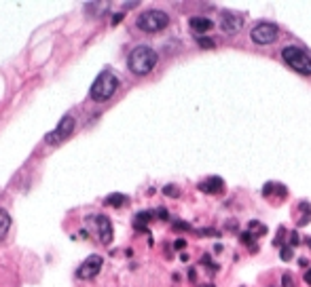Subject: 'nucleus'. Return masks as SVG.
Returning <instances> with one entry per match:
<instances>
[{
    "label": "nucleus",
    "mask_w": 311,
    "mask_h": 287,
    "mask_svg": "<svg viewBox=\"0 0 311 287\" xmlns=\"http://www.w3.org/2000/svg\"><path fill=\"white\" fill-rule=\"evenodd\" d=\"M163 194H167V196H171V199H176V196H180V190H178V186H165L163 188Z\"/></svg>",
    "instance_id": "obj_21"
},
{
    "label": "nucleus",
    "mask_w": 311,
    "mask_h": 287,
    "mask_svg": "<svg viewBox=\"0 0 311 287\" xmlns=\"http://www.w3.org/2000/svg\"><path fill=\"white\" fill-rule=\"evenodd\" d=\"M127 66L135 76H144L157 66V53H154L150 47H144V45L135 47L127 57Z\"/></svg>",
    "instance_id": "obj_1"
},
{
    "label": "nucleus",
    "mask_w": 311,
    "mask_h": 287,
    "mask_svg": "<svg viewBox=\"0 0 311 287\" xmlns=\"http://www.w3.org/2000/svg\"><path fill=\"white\" fill-rule=\"evenodd\" d=\"M171 226H174V230H178V232H186V230H193V228H191V224H188V222H180V220H176V222L171 224Z\"/></svg>",
    "instance_id": "obj_22"
},
{
    "label": "nucleus",
    "mask_w": 311,
    "mask_h": 287,
    "mask_svg": "<svg viewBox=\"0 0 311 287\" xmlns=\"http://www.w3.org/2000/svg\"><path fill=\"white\" fill-rule=\"evenodd\" d=\"M157 218H159V220H167V218H169V215H167V209H163V207L157 209Z\"/></svg>",
    "instance_id": "obj_26"
},
{
    "label": "nucleus",
    "mask_w": 311,
    "mask_h": 287,
    "mask_svg": "<svg viewBox=\"0 0 311 287\" xmlns=\"http://www.w3.org/2000/svg\"><path fill=\"white\" fill-rule=\"evenodd\" d=\"M87 222L93 224V232H95V237L100 239V243L110 245V241H112V224H110V220L106 218V215H102V213L100 215H89Z\"/></svg>",
    "instance_id": "obj_7"
},
{
    "label": "nucleus",
    "mask_w": 311,
    "mask_h": 287,
    "mask_svg": "<svg viewBox=\"0 0 311 287\" xmlns=\"http://www.w3.org/2000/svg\"><path fill=\"white\" fill-rule=\"evenodd\" d=\"M184 247H186V241H184V239H178V241L174 243V249H178V251H182Z\"/></svg>",
    "instance_id": "obj_27"
},
{
    "label": "nucleus",
    "mask_w": 311,
    "mask_h": 287,
    "mask_svg": "<svg viewBox=\"0 0 311 287\" xmlns=\"http://www.w3.org/2000/svg\"><path fill=\"white\" fill-rule=\"evenodd\" d=\"M282 59L295 72H299V74L311 76V55L305 49H301L297 45H288L282 49Z\"/></svg>",
    "instance_id": "obj_3"
},
{
    "label": "nucleus",
    "mask_w": 311,
    "mask_h": 287,
    "mask_svg": "<svg viewBox=\"0 0 311 287\" xmlns=\"http://www.w3.org/2000/svg\"><path fill=\"white\" fill-rule=\"evenodd\" d=\"M241 243H246L248 247H250V251H256V241H254V235H252V232H248V230H244V232H241Z\"/></svg>",
    "instance_id": "obj_17"
},
{
    "label": "nucleus",
    "mask_w": 311,
    "mask_h": 287,
    "mask_svg": "<svg viewBox=\"0 0 311 287\" xmlns=\"http://www.w3.org/2000/svg\"><path fill=\"white\" fill-rule=\"evenodd\" d=\"M218 26L224 34H237L241 28H244V15L237 11H222Z\"/></svg>",
    "instance_id": "obj_8"
},
{
    "label": "nucleus",
    "mask_w": 311,
    "mask_h": 287,
    "mask_svg": "<svg viewBox=\"0 0 311 287\" xmlns=\"http://www.w3.org/2000/svg\"><path fill=\"white\" fill-rule=\"evenodd\" d=\"M292 256H295V249H292L290 245H284L282 251H280V258H282L284 262H288V260H292Z\"/></svg>",
    "instance_id": "obj_19"
},
{
    "label": "nucleus",
    "mask_w": 311,
    "mask_h": 287,
    "mask_svg": "<svg viewBox=\"0 0 311 287\" xmlns=\"http://www.w3.org/2000/svg\"><path fill=\"white\" fill-rule=\"evenodd\" d=\"M74 127H76L74 118H72L70 114H66V116L60 120L57 127H55L53 131H51V133H47V135H45V141L49 144V146H60V144H62L64 139H68V137L72 135Z\"/></svg>",
    "instance_id": "obj_5"
},
{
    "label": "nucleus",
    "mask_w": 311,
    "mask_h": 287,
    "mask_svg": "<svg viewBox=\"0 0 311 287\" xmlns=\"http://www.w3.org/2000/svg\"><path fill=\"white\" fill-rule=\"evenodd\" d=\"M154 218V213L152 211H140V213H135V218H133V226L135 230H140V232H146V224Z\"/></svg>",
    "instance_id": "obj_12"
},
{
    "label": "nucleus",
    "mask_w": 311,
    "mask_h": 287,
    "mask_svg": "<svg viewBox=\"0 0 311 287\" xmlns=\"http://www.w3.org/2000/svg\"><path fill=\"white\" fill-rule=\"evenodd\" d=\"M197 45L201 49H214V40L212 38H201V36H197Z\"/></svg>",
    "instance_id": "obj_23"
},
{
    "label": "nucleus",
    "mask_w": 311,
    "mask_h": 287,
    "mask_svg": "<svg viewBox=\"0 0 311 287\" xmlns=\"http://www.w3.org/2000/svg\"><path fill=\"white\" fill-rule=\"evenodd\" d=\"M250 38L254 45H271L275 38H278V26L275 24H269V22H261V24H256L250 32Z\"/></svg>",
    "instance_id": "obj_6"
},
{
    "label": "nucleus",
    "mask_w": 311,
    "mask_h": 287,
    "mask_svg": "<svg viewBox=\"0 0 311 287\" xmlns=\"http://www.w3.org/2000/svg\"><path fill=\"white\" fill-rule=\"evenodd\" d=\"M9 228H11V215H9L5 209H0V241L7 237Z\"/></svg>",
    "instance_id": "obj_14"
},
{
    "label": "nucleus",
    "mask_w": 311,
    "mask_h": 287,
    "mask_svg": "<svg viewBox=\"0 0 311 287\" xmlns=\"http://www.w3.org/2000/svg\"><path fill=\"white\" fill-rule=\"evenodd\" d=\"M119 89V78L112 74V72L104 70L102 74H98V78L93 80L91 89H89V97L93 101H108Z\"/></svg>",
    "instance_id": "obj_2"
},
{
    "label": "nucleus",
    "mask_w": 311,
    "mask_h": 287,
    "mask_svg": "<svg viewBox=\"0 0 311 287\" xmlns=\"http://www.w3.org/2000/svg\"><path fill=\"white\" fill-rule=\"evenodd\" d=\"M135 26L140 28L142 32H161L163 28L169 26V15L161 9H148L144 13L138 15V19H135Z\"/></svg>",
    "instance_id": "obj_4"
},
{
    "label": "nucleus",
    "mask_w": 311,
    "mask_h": 287,
    "mask_svg": "<svg viewBox=\"0 0 311 287\" xmlns=\"http://www.w3.org/2000/svg\"><path fill=\"white\" fill-rule=\"evenodd\" d=\"M121 19H123V13H116V15L112 17V24H119Z\"/></svg>",
    "instance_id": "obj_28"
},
{
    "label": "nucleus",
    "mask_w": 311,
    "mask_h": 287,
    "mask_svg": "<svg viewBox=\"0 0 311 287\" xmlns=\"http://www.w3.org/2000/svg\"><path fill=\"white\" fill-rule=\"evenodd\" d=\"M299 211H301L303 215L297 220V226H307V224L311 222V207H309V203H307V201H301V203H299Z\"/></svg>",
    "instance_id": "obj_13"
},
{
    "label": "nucleus",
    "mask_w": 311,
    "mask_h": 287,
    "mask_svg": "<svg viewBox=\"0 0 311 287\" xmlns=\"http://www.w3.org/2000/svg\"><path fill=\"white\" fill-rule=\"evenodd\" d=\"M203 287H214V285H203Z\"/></svg>",
    "instance_id": "obj_31"
},
{
    "label": "nucleus",
    "mask_w": 311,
    "mask_h": 287,
    "mask_svg": "<svg viewBox=\"0 0 311 287\" xmlns=\"http://www.w3.org/2000/svg\"><path fill=\"white\" fill-rule=\"evenodd\" d=\"M188 28L197 34H203L207 30H212L214 24H212V19H207V17H191V19H188Z\"/></svg>",
    "instance_id": "obj_11"
},
{
    "label": "nucleus",
    "mask_w": 311,
    "mask_h": 287,
    "mask_svg": "<svg viewBox=\"0 0 311 287\" xmlns=\"http://www.w3.org/2000/svg\"><path fill=\"white\" fill-rule=\"evenodd\" d=\"M284 287H295V277H292L290 273L284 275Z\"/></svg>",
    "instance_id": "obj_25"
},
{
    "label": "nucleus",
    "mask_w": 311,
    "mask_h": 287,
    "mask_svg": "<svg viewBox=\"0 0 311 287\" xmlns=\"http://www.w3.org/2000/svg\"><path fill=\"white\" fill-rule=\"evenodd\" d=\"M197 188L203 192V194H220L224 190V179L218 177V175H210L201 179V182L197 184Z\"/></svg>",
    "instance_id": "obj_10"
},
{
    "label": "nucleus",
    "mask_w": 311,
    "mask_h": 287,
    "mask_svg": "<svg viewBox=\"0 0 311 287\" xmlns=\"http://www.w3.org/2000/svg\"><path fill=\"white\" fill-rule=\"evenodd\" d=\"M284 237H286V228L284 226H280V230H278V237L273 239V247H284Z\"/></svg>",
    "instance_id": "obj_18"
},
{
    "label": "nucleus",
    "mask_w": 311,
    "mask_h": 287,
    "mask_svg": "<svg viewBox=\"0 0 311 287\" xmlns=\"http://www.w3.org/2000/svg\"><path fill=\"white\" fill-rule=\"evenodd\" d=\"M305 243H307V247H311V239H309V237L305 239Z\"/></svg>",
    "instance_id": "obj_30"
},
{
    "label": "nucleus",
    "mask_w": 311,
    "mask_h": 287,
    "mask_svg": "<svg viewBox=\"0 0 311 287\" xmlns=\"http://www.w3.org/2000/svg\"><path fill=\"white\" fill-rule=\"evenodd\" d=\"M305 283H307V285H311V268L305 273Z\"/></svg>",
    "instance_id": "obj_29"
},
{
    "label": "nucleus",
    "mask_w": 311,
    "mask_h": 287,
    "mask_svg": "<svg viewBox=\"0 0 311 287\" xmlns=\"http://www.w3.org/2000/svg\"><path fill=\"white\" fill-rule=\"evenodd\" d=\"M106 205L110 207H121V205H125L127 203V196L125 194H121V192H114V194H108L106 196V201H104Z\"/></svg>",
    "instance_id": "obj_15"
},
{
    "label": "nucleus",
    "mask_w": 311,
    "mask_h": 287,
    "mask_svg": "<svg viewBox=\"0 0 311 287\" xmlns=\"http://www.w3.org/2000/svg\"><path fill=\"white\" fill-rule=\"evenodd\" d=\"M248 232H252L254 237H265L267 235V226L265 224H258V222H250L248 224Z\"/></svg>",
    "instance_id": "obj_16"
},
{
    "label": "nucleus",
    "mask_w": 311,
    "mask_h": 287,
    "mask_svg": "<svg viewBox=\"0 0 311 287\" xmlns=\"http://www.w3.org/2000/svg\"><path fill=\"white\" fill-rule=\"evenodd\" d=\"M197 235L199 237H220V232L214 228H201V230H197Z\"/></svg>",
    "instance_id": "obj_20"
},
{
    "label": "nucleus",
    "mask_w": 311,
    "mask_h": 287,
    "mask_svg": "<svg viewBox=\"0 0 311 287\" xmlns=\"http://www.w3.org/2000/svg\"><path fill=\"white\" fill-rule=\"evenodd\" d=\"M288 245H290V247L299 245V235H297V230H292V232H290V237H288Z\"/></svg>",
    "instance_id": "obj_24"
},
{
    "label": "nucleus",
    "mask_w": 311,
    "mask_h": 287,
    "mask_svg": "<svg viewBox=\"0 0 311 287\" xmlns=\"http://www.w3.org/2000/svg\"><path fill=\"white\" fill-rule=\"evenodd\" d=\"M102 264H104V258L98 256V254H93V256H89V258H85L83 264L79 266V271H76V277H79V279H85V281L98 277L100 271H102Z\"/></svg>",
    "instance_id": "obj_9"
}]
</instances>
